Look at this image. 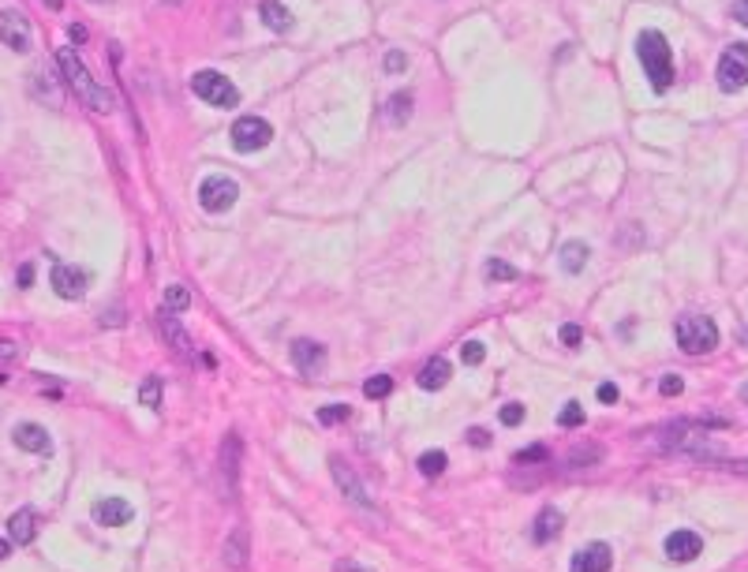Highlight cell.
Here are the masks:
<instances>
[{
    "mask_svg": "<svg viewBox=\"0 0 748 572\" xmlns=\"http://www.w3.org/2000/svg\"><path fill=\"white\" fill-rule=\"evenodd\" d=\"M337 572H370V568H363L360 561H341V565H337Z\"/></svg>",
    "mask_w": 748,
    "mask_h": 572,
    "instance_id": "obj_43",
    "label": "cell"
},
{
    "mask_svg": "<svg viewBox=\"0 0 748 572\" xmlns=\"http://www.w3.org/2000/svg\"><path fill=\"white\" fill-rule=\"evenodd\" d=\"M741 401H744V404H748V382H744V389H741Z\"/></svg>",
    "mask_w": 748,
    "mask_h": 572,
    "instance_id": "obj_48",
    "label": "cell"
},
{
    "mask_svg": "<svg viewBox=\"0 0 748 572\" xmlns=\"http://www.w3.org/2000/svg\"><path fill=\"white\" fill-rule=\"evenodd\" d=\"M744 344H748V330H744Z\"/></svg>",
    "mask_w": 748,
    "mask_h": 572,
    "instance_id": "obj_49",
    "label": "cell"
},
{
    "mask_svg": "<svg viewBox=\"0 0 748 572\" xmlns=\"http://www.w3.org/2000/svg\"><path fill=\"white\" fill-rule=\"evenodd\" d=\"M269 139H273V128H269L262 116H240L233 123V146H236L240 154L262 150V146H269Z\"/></svg>",
    "mask_w": 748,
    "mask_h": 572,
    "instance_id": "obj_7",
    "label": "cell"
},
{
    "mask_svg": "<svg viewBox=\"0 0 748 572\" xmlns=\"http://www.w3.org/2000/svg\"><path fill=\"white\" fill-rule=\"evenodd\" d=\"M386 109H389V113H386L389 123H405V120L412 116V94H405V90H401V94H393Z\"/></svg>",
    "mask_w": 748,
    "mask_h": 572,
    "instance_id": "obj_26",
    "label": "cell"
},
{
    "mask_svg": "<svg viewBox=\"0 0 748 572\" xmlns=\"http://www.w3.org/2000/svg\"><path fill=\"white\" fill-rule=\"evenodd\" d=\"M445 382H449V363L442 356H434L419 370V389H445Z\"/></svg>",
    "mask_w": 748,
    "mask_h": 572,
    "instance_id": "obj_23",
    "label": "cell"
},
{
    "mask_svg": "<svg viewBox=\"0 0 748 572\" xmlns=\"http://www.w3.org/2000/svg\"><path fill=\"white\" fill-rule=\"evenodd\" d=\"M588 259H591V247L580 243V240H569V243L561 247V269H565V273H580V269L588 266Z\"/></svg>",
    "mask_w": 748,
    "mask_h": 572,
    "instance_id": "obj_22",
    "label": "cell"
},
{
    "mask_svg": "<svg viewBox=\"0 0 748 572\" xmlns=\"http://www.w3.org/2000/svg\"><path fill=\"white\" fill-rule=\"evenodd\" d=\"M236 198H240V187H236L233 177H224V172H214V177H206L203 187H198V203H203V210H210V213L233 210Z\"/></svg>",
    "mask_w": 748,
    "mask_h": 572,
    "instance_id": "obj_6",
    "label": "cell"
},
{
    "mask_svg": "<svg viewBox=\"0 0 748 572\" xmlns=\"http://www.w3.org/2000/svg\"><path fill=\"white\" fill-rule=\"evenodd\" d=\"M483 359H487V348H483L479 340H464V344H461V363H464V367H479Z\"/></svg>",
    "mask_w": 748,
    "mask_h": 572,
    "instance_id": "obj_32",
    "label": "cell"
},
{
    "mask_svg": "<svg viewBox=\"0 0 748 572\" xmlns=\"http://www.w3.org/2000/svg\"><path fill=\"white\" fill-rule=\"evenodd\" d=\"M726 468H730V471H737V476H748V460H730Z\"/></svg>",
    "mask_w": 748,
    "mask_h": 572,
    "instance_id": "obj_45",
    "label": "cell"
},
{
    "mask_svg": "<svg viewBox=\"0 0 748 572\" xmlns=\"http://www.w3.org/2000/svg\"><path fill=\"white\" fill-rule=\"evenodd\" d=\"M38 539V513L34 509H19L8 516V542L12 546H31Z\"/></svg>",
    "mask_w": 748,
    "mask_h": 572,
    "instance_id": "obj_17",
    "label": "cell"
},
{
    "mask_svg": "<svg viewBox=\"0 0 748 572\" xmlns=\"http://www.w3.org/2000/svg\"><path fill=\"white\" fill-rule=\"evenodd\" d=\"M393 393V378L389 375H374L363 382V396H370V401H386V396Z\"/></svg>",
    "mask_w": 748,
    "mask_h": 572,
    "instance_id": "obj_29",
    "label": "cell"
},
{
    "mask_svg": "<svg viewBox=\"0 0 748 572\" xmlns=\"http://www.w3.org/2000/svg\"><path fill=\"white\" fill-rule=\"evenodd\" d=\"M0 41H5L8 49H15V53H27V49H31V23H27V15L15 12V8L0 12Z\"/></svg>",
    "mask_w": 748,
    "mask_h": 572,
    "instance_id": "obj_9",
    "label": "cell"
},
{
    "mask_svg": "<svg viewBox=\"0 0 748 572\" xmlns=\"http://www.w3.org/2000/svg\"><path fill=\"white\" fill-rule=\"evenodd\" d=\"M445 468H449V457H445L442 449H427V453L419 457V471H423L427 479H438Z\"/></svg>",
    "mask_w": 748,
    "mask_h": 572,
    "instance_id": "obj_25",
    "label": "cell"
},
{
    "mask_svg": "<svg viewBox=\"0 0 748 572\" xmlns=\"http://www.w3.org/2000/svg\"><path fill=\"white\" fill-rule=\"evenodd\" d=\"M191 307V292L184 285H169L165 288V311H187Z\"/></svg>",
    "mask_w": 748,
    "mask_h": 572,
    "instance_id": "obj_30",
    "label": "cell"
},
{
    "mask_svg": "<svg viewBox=\"0 0 748 572\" xmlns=\"http://www.w3.org/2000/svg\"><path fill=\"white\" fill-rule=\"evenodd\" d=\"M610 565H614L610 546L607 542H591V546H584V550L572 554L569 572H610Z\"/></svg>",
    "mask_w": 748,
    "mask_h": 572,
    "instance_id": "obj_14",
    "label": "cell"
},
{
    "mask_svg": "<svg viewBox=\"0 0 748 572\" xmlns=\"http://www.w3.org/2000/svg\"><path fill=\"white\" fill-rule=\"evenodd\" d=\"M158 330H161V337L172 344V352H177L180 359H187V363L195 359V340L184 333V326H180V322L172 318L169 311H161V318H158Z\"/></svg>",
    "mask_w": 748,
    "mask_h": 572,
    "instance_id": "obj_16",
    "label": "cell"
},
{
    "mask_svg": "<svg viewBox=\"0 0 748 572\" xmlns=\"http://www.w3.org/2000/svg\"><path fill=\"white\" fill-rule=\"evenodd\" d=\"M191 90H195V97H203L206 105H214V109H236L240 105V90L233 86V79H224L221 71H195L191 76Z\"/></svg>",
    "mask_w": 748,
    "mask_h": 572,
    "instance_id": "obj_4",
    "label": "cell"
},
{
    "mask_svg": "<svg viewBox=\"0 0 748 572\" xmlns=\"http://www.w3.org/2000/svg\"><path fill=\"white\" fill-rule=\"evenodd\" d=\"M598 460H603V445H595V441L577 445V449L569 453V468H595Z\"/></svg>",
    "mask_w": 748,
    "mask_h": 572,
    "instance_id": "obj_24",
    "label": "cell"
},
{
    "mask_svg": "<svg viewBox=\"0 0 748 572\" xmlns=\"http://www.w3.org/2000/svg\"><path fill=\"white\" fill-rule=\"evenodd\" d=\"M561 528H565V516H561V509L546 505V509H539V516L532 520V539H535L539 546H546V542H554V539L561 535Z\"/></svg>",
    "mask_w": 748,
    "mask_h": 572,
    "instance_id": "obj_19",
    "label": "cell"
},
{
    "mask_svg": "<svg viewBox=\"0 0 748 572\" xmlns=\"http://www.w3.org/2000/svg\"><path fill=\"white\" fill-rule=\"evenodd\" d=\"M15 445L19 449H27V453H49L53 449V441H49V431L38 427V422H19V427L12 431Z\"/></svg>",
    "mask_w": 748,
    "mask_h": 572,
    "instance_id": "obj_20",
    "label": "cell"
},
{
    "mask_svg": "<svg viewBox=\"0 0 748 572\" xmlns=\"http://www.w3.org/2000/svg\"><path fill=\"white\" fill-rule=\"evenodd\" d=\"M636 57L643 64V76L652 79V90L655 94H666L678 79V71H673V49L666 41L662 31H643L636 38Z\"/></svg>",
    "mask_w": 748,
    "mask_h": 572,
    "instance_id": "obj_2",
    "label": "cell"
},
{
    "mask_svg": "<svg viewBox=\"0 0 748 572\" xmlns=\"http://www.w3.org/2000/svg\"><path fill=\"white\" fill-rule=\"evenodd\" d=\"M546 460H551V449H546V445H532V449L516 453V464H546Z\"/></svg>",
    "mask_w": 748,
    "mask_h": 572,
    "instance_id": "obj_34",
    "label": "cell"
},
{
    "mask_svg": "<svg viewBox=\"0 0 748 572\" xmlns=\"http://www.w3.org/2000/svg\"><path fill=\"white\" fill-rule=\"evenodd\" d=\"M730 12H734V19L741 23V27L748 31V0H734V8H730Z\"/></svg>",
    "mask_w": 748,
    "mask_h": 572,
    "instance_id": "obj_41",
    "label": "cell"
},
{
    "mask_svg": "<svg viewBox=\"0 0 748 572\" xmlns=\"http://www.w3.org/2000/svg\"><path fill=\"white\" fill-rule=\"evenodd\" d=\"M348 415H352V412H348V404H326V408H318V422H322V427H333V422H344Z\"/></svg>",
    "mask_w": 748,
    "mask_h": 572,
    "instance_id": "obj_33",
    "label": "cell"
},
{
    "mask_svg": "<svg viewBox=\"0 0 748 572\" xmlns=\"http://www.w3.org/2000/svg\"><path fill=\"white\" fill-rule=\"evenodd\" d=\"M584 340V330L577 326V322H569V326H561V344H569V348H577Z\"/></svg>",
    "mask_w": 748,
    "mask_h": 572,
    "instance_id": "obj_38",
    "label": "cell"
},
{
    "mask_svg": "<svg viewBox=\"0 0 748 572\" xmlns=\"http://www.w3.org/2000/svg\"><path fill=\"white\" fill-rule=\"evenodd\" d=\"M662 550H666V558H670V561L689 565V561L700 558V550H704V539L696 535V531H689V528H678V531H670V535H666Z\"/></svg>",
    "mask_w": 748,
    "mask_h": 572,
    "instance_id": "obj_10",
    "label": "cell"
},
{
    "mask_svg": "<svg viewBox=\"0 0 748 572\" xmlns=\"http://www.w3.org/2000/svg\"><path fill=\"white\" fill-rule=\"evenodd\" d=\"M598 401H603V404H617L621 401V389L614 382H603V386H598Z\"/></svg>",
    "mask_w": 748,
    "mask_h": 572,
    "instance_id": "obj_39",
    "label": "cell"
},
{
    "mask_svg": "<svg viewBox=\"0 0 748 572\" xmlns=\"http://www.w3.org/2000/svg\"><path fill=\"white\" fill-rule=\"evenodd\" d=\"M8 550H12V542H0V558H8Z\"/></svg>",
    "mask_w": 748,
    "mask_h": 572,
    "instance_id": "obj_47",
    "label": "cell"
},
{
    "mask_svg": "<svg viewBox=\"0 0 748 572\" xmlns=\"http://www.w3.org/2000/svg\"><path fill=\"white\" fill-rule=\"evenodd\" d=\"M90 516L102 528H123L135 516V505L128 502V497H97L94 509H90Z\"/></svg>",
    "mask_w": 748,
    "mask_h": 572,
    "instance_id": "obj_12",
    "label": "cell"
},
{
    "mask_svg": "<svg viewBox=\"0 0 748 572\" xmlns=\"http://www.w3.org/2000/svg\"><path fill=\"white\" fill-rule=\"evenodd\" d=\"M139 404L142 408H161V378L150 375L142 386H139Z\"/></svg>",
    "mask_w": 748,
    "mask_h": 572,
    "instance_id": "obj_27",
    "label": "cell"
},
{
    "mask_svg": "<svg viewBox=\"0 0 748 572\" xmlns=\"http://www.w3.org/2000/svg\"><path fill=\"white\" fill-rule=\"evenodd\" d=\"M330 471H333V479H337V486H341V494L352 502L356 509H363V513H379L374 509V502H370V494H367V486L360 483V476L352 468H348L341 457H330Z\"/></svg>",
    "mask_w": 748,
    "mask_h": 572,
    "instance_id": "obj_8",
    "label": "cell"
},
{
    "mask_svg": "<svg viewBox=\"0 0 748 572\" xmlns=\"http://www.w3.org/2000/svg\"><path fill=\"white\" fill-rule=\"evenodd\" d=\"M68 34L71 41H87V27H68Z\"/></svg>",
    "mask_w": 748,
    "mask_h": 572,
    "instance_id": "obj_46",
    "label": "cell"
},
{
    "mask_svg": "<svg viewBox=\"0 0 748 572\" xmlns=\"http://www.w3.org/2000/svg\"><path fill=\"white\" fill-rule=\"evenodd\" d=\"M288 356H292V363H296L299 375H307V378L322 375V367H326V348H322L318 340H304V337L292 340Z\"/></svg>",
    "mask_w": 748,
    "mask_h": 572,
    "instance_id": "obj_11",
    "label": "cell"
},
{
    "mask_svg": "<svg viewBox=\"0 0 748 572\" xmlns=\"http://www.w3.org/2000/svg\"><path fill=\"white\" fill-rule=\"evenodd\" d=\"M502 422H506V427H520V422H524V404H516V401L506 404L502 408Z\"/></svg>",
    "mask_w": 748,
    "mask_h": 572,
    "instance_id": "obj_37",
    "label": "cell"
},
{
    "mask_svg": "<svg viewBox=\"0 0 748 572\" xmlns=\"http://www.w3.org/2000/svg\"><path fill=\"white\" fill-rule=\"evenodd\" d=\"M718 90H726V94H737L748 86V45L744 41H734L726 45V53L718 57Z\"/></svg>",
    "mask_w": 748,
    "mask_h": 572,
    "instance_id": "obj_5",
    "label": "cell"
},
{
    "mask_svg": "<svg viewBox=\"0 0 748 572\" xmlns=\"http://www.w3.org/2000/svg\"><path fill=\"white\" fill-rule=\"evenodd\" d=\"M240 453H243L240 434H229L221 441V476H224V486H229V497H236L240 490Z\"/></svg>",
    "mask_w": 748,
    "mask_h": 572,
    "instance_id": "obj_15",
    "label": "cell"
},
{
    "mask_svg": "<svg viewBox=\"0 0 748 572\" xmlns=\"http://www.w3.org/2000/svg\"><path fill=\"white\" fill-rule=\"evenodd\" d=\"M259 12H262V19H266V27H269V31H278V34L292 31V12L281 5V0H262Z\"/></svg>",
    "mask_w": 748,
    "mask_h": 572,
    "instance_id": "obj_21",
    "label": "cell"
},
{
    "mask_svg": "<svg viewBox=\"0 0 748 572\" xmlns=\"http://www.w3.org/2000/svg\"><path fill=\"white\" fill-rule=\"evenodd\" d=\"M468 445H476V449H487V445H490V434H487L483 427H471V431H468Z\"/></svg>",
    "mask_w": 748,
    "mask_h": 572,
    "instance_id": "obj_40",
    "label": "cell"
},
{
    "mask_svg": "<svg viewBox=\"0 0 748 572\" xmlns=\"http://www.w3.org/2000/svg\"><path fill=\"white\" fill-rule=\"evenodd\" d=\"M483 277H487V281H516L520 273H516V266H509V262H502V259H490V262L483 266Z\"/></svg>",
    "mask_w": 748,
    "mask_h": 572,
    "instance_id": "obj_28",
    "label": "cell"
},
{
    "mask_svg": "<svg viewBox=\"0 0 748 572\" xmlns=\"http://www.w3.org/2000/svg\"><path fill=\"white\" fill-rule=\"evenodd\" d=\"M659 393H662V396H681V393H685V382H681V375H662V382H659Z\"/></svg>",
    "mask_w": 748,
    "mask_h": 572,
    "instance_id": "obj_35",
    "label": "cell"
},
{
    "mask_svg": "<svg viewBox=\"0 0 748 572\" xmlns=\"http://www.w3.org/2000/svg\"><path fill=\"white\" fill-rule=\"evenodd\" d=\"M558 422H561L565 431H572V427H584V404H580V401H569V404L561 408Z\"/></svg>",
    "mask_w": 748,
    "mask_h": 572,
    "instance_id": "obj_31",
    "label": "cell"
},
{
    "mask_svg": "<svg viewBox=\"0 0 748 572\" xmlns=\"http://www.w3.org/2000/svg\"><path fill=\"white\" fill-rule=\"evenodd\" d=\"M15 352H19V348L12 340H0V359H15Z\"/></svg>",
    "mask_w": 748,
    "mask_h": 572,
    "instance_id": "obj_42",
    "label": "cell"
},
{
    "mask_svg": "<svg viewBox=\"0 0 748 572\" xmlns=\"http://www.w3.org/2000/svg\"><path fill=\"white\" fill-rule=\"evenodd\" d=\"M673 337L685 356H704L718 348V326L707 314H681L673 322Z\"/></svg>",
    "mask_w": 748,
    "mask_h": 572,
    "instance_id": "obj_3",
    "label": "cell"
},
{
    "mask_svg": "<svg viewBox=\"0 0 748 572\" xmlns=\"http://www.w3.org/2000/svg\"><path fill=\"white\" fill-rule=\"evenodd\" d=\"M53 288H57V295L60 300H83L87 295V273L83 269H75V266H68V262H57L53 266Z\"/></svg>",
    "mask_w": 748,
    "mask_h": 572,
    "instance_id": "obj_13",
    "label": "cell"
},
{
    "mask_svg": "<svg viewBox=\"0 0 748 572\" xmlns=\"http://www.w3.org/2000/svg\"><path fill=\"white\" fill-rule=\"evenodd\" d=\"M405 68H408V57L401 53V49H389V53H386V71H389V76H397V71H405Z\"/></svg>",
    "mask_w": 748,
    "mask_h": 572,
    "instance_id": "obj_36",
    "label": "cell"
},
{
    "mask_svg": "<svg viewBox=\"0 0 748 572\" xmlns=\"http://www.w3.org/2000/svg\"><path fill=\"white\" fill-rule=\"evenodd\" d=\"M31 281H34V269H31V266H23V269H19V285H23V288H27Z\"/></svg>",
    "mask_w": 748,
    "mask_h": 572,
    "instance_id": "obj_44",
    "label": "cell"
},
{
    "mask_svg": "<svg viewBox=\"0 0 748 572\" xmlns=\"http://www.w3.org/2000/svg\"><path fill=\"white\" fill-rule=\"evenodd\" d=\"M221 558H224V565L229 568H247V558H251V539H247V528L240 524V528H233V535L224 539V546H221Z\"/></svg>",
    "mask_w": 748,
    "mask_h": 572,
    "instance_id": "obj_18",
    "label": "cell"
},
{
    "mask_svg": "<svg viewBox=\"0 0 748 572\" xmlns=\"http://www.w3.org/2000/svg\"><path fill=\"white\" fill-rule=\"evenodd\" d=\"M57 64H60V71H64V79H68V86L75 90V97L90 109V113H113L116 109V97L97 83L90 71L83 68V60L75 57V49H60L57 53Z\"/></svg>",
    "mask_w": 748,
    "mask_h": 572,
    "instance_id": "obj_1",
    "label": "cell"
}]
</instances>
